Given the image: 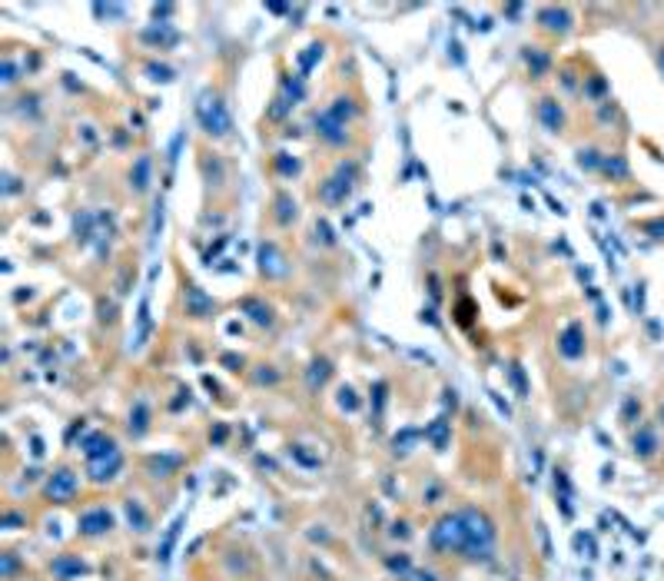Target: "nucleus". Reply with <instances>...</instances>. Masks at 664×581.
<instances>
[{
    "label": "nucleus",
    "mask_w": 664,
    "mask_h": 581,
    "mask_svg": "<svg viewBox=\"0 0 664 581\" xmlns=\"http://www.w3.org/2000/svg\"><path fill=\"white\" fill-rule=\"evenodd\" d=\"M462 522H465V545L458 558L465 561H489L491 545H495V522L479 508H462Z\"/></svg>",
    "instance_id": "1"
},
{
    "label": "nucleus",
    "mask_w": 664,
    "mask_h": 581,
    "mask_svg": "<svg viewBox=\"0 0 664 581\" xmlns=\"http://www.w3.org/2000/svg\"><path fill=\"white\" fill-rule=\"evenodd\" d=\"M429 545L438 555H462V545H465V522H462V512H445L436 525L429 528Z\"/></svg>",
    "instance_id": "2"
},
{
    "label": "nucleus",
    "mask_w": 664,
    "mask_h": 581,
    "mask_svg": "<svg viewBox=\"0 0 664 581\" xmlns=\"http://www.w3.org/2000/svg\"><path fill=\"white\" fill-rule=\"evenodd\" d=\"M197 120L199 127L209 133V136H229V130H233V117H229L226 103H223V97L219 93H213V90H206L203 97H199L197 103Z\"/></svg>",
    "instance_id": "3"
},
{
    "label": "nucleus",
    "mask_w": 664,
    "mask_h": 581,
    "mask_svg": "<svg viewBox=\"0 0 664 581\" xmlns=\"http://www.w3.org/2000/svg\"><path fill=\"white\" fill-rule=\"evenodd\" d=\"M40 495H44V502H50V505H70L76 495H80V475H76L70 465H60V469H54L47 475Z\"/></svg>",
    "instance_id": "4"
},
{
    "label": "nucleus",
    "mask_w": 664,
    "mask_h": 581,
    "mask_svg": "<svg viewBox=\"0 0 664 581\" xmlns=\"http://www.w3.org/2000/svg\"><path fill=\"white\" fill-rule=\"evenodd\" d=\"M117 528V518L107 505H90L76 515V535L80 538H103Z\"/></svg>",
    "instance_id": "5"
},
{
    "label": "nucleus",
    "mask_w": 664,
    "mask_h": 581,
    "mask_svg": "<svg viewBox=\"0 0 664 581\" xmlns=\"http://www.w3.org/2000/svg\"><path fill=\"white\" fill-rule=\"evenodd\" d=\"M356 173H359V166L352 163H342L339 166L336 176H329L326 183L319 187V196L326 199V203H332V206H339V203H346L349 193H352V187H356Z\"/></svg>",
    "instance_id": "6"
},
{
    "label": "nucleus",
    "mask_w": 664,
    "mask_h": 581,
    "mask_svg": "<svg viewBox=\"0 0 664 581\" xmlns=\"http://www.w3.org/2000/svg\"><path fill=\"white\" fill-rule=\"evenodd\" d=\"M80 452H83V459H87L90 465H97V462L117 455L120 449H117V439L107 435V432H87L83 442H80Z\"/></svg>",
    "instance_id": "7"
},
{
    "label": "nucleus",
    "mask_w": 664,
    "mask_h": 581,
    "mask_svg": "<svg viewBox=\"0 0 664 581\" xmlns=\"http://www.w3.org/2000/svg\"><path fill=\"white\" fill-rule=\"evenodd\" d=\"M50 575L57 581H76V578H83V575H90V565L80 555H74V551H64V555H54Z\"/></svg>",
    "instance_id": "8"
},
{
    "label": "nucleus",
    "mask_w": 664,
    "mask_h": 581,
    "mask_svg": "<svg viewBox=\"0 0 664 581\" xmlns=\"http://www.w3.org/2000/svg\"><path fill=\"white\" fill-rule=\"evenodd\" d=\"M183 455H176V452H160V455H150V459L143 462V469H146V475L150 479H170V475H176V471L183 469Z\"/></svg>",
    "instance_id": "9"
},
{
    "label": "nucleus",
    "mask_w": 664,
    "mask_h": 581,
    "mask_svg": "<svg viewBox=\"0 0 664 581\" xmlns=\"http://www.w3.org/2000/svg\"><path fill=\"white\" fill-rule=\"evenodd\" d=\"M213 312H216V303H213L199 286H193V283L186 286V316L190 319H209Z\"/></svg>",
    "instance_id": "10"
},
{
    "label": "nucleus",
    "mask_w": 664,
    "mask_h": 581,
    "mask_svg": "<svg viewBox=\"0 0 664 581\" xmlns=\"http://www.w3.org/2000/svg\"><path fill=\"white\" fill-rule=\"evenodd\" d=\"M316 133H319V140H326L329 146H342V143L349 140V133H346V123H339L336 117H329L326 110L316 117Z\"/></svg>",
    "instance_id": "11"
},
{
    "label": "nucleus",
    "mask_w": 664,
    "mask_h": 581,
    "mask_svg": "<svg viewBox=\"0 0 664 581\" xmlns=\"http://www.w3.org/2000/svg\"><path fill=\"white\" fill-rule=\"evenodd\" d=\"M538 120L544 123V130L548 133H561L565 130V110H561V103L558 100H552V97H544V100H538Z\"/></svg>",
    "instance_id": "12"
},
{
    "label": "nucleus",
    "mask_w": 664,
    "mask_h": 581,
    "mask_svg": "<svg viewBox=\"0 0 664 581\" xmlns=\"http://www.w3.org/2000/svg\"><path fill=\"white\" fill-rule=\"evenodd\" d=\"M120 471H123V452H117V455H110V459L90 465V482L93 485H110Z\"/></svg>",
    "instance_id": "13"
},
{
    "label": "nucleus",
    "mask_w": 664,
    "mask_h": 581,
    "mask_svg": "<svg viewBox=\"0 0 664 581\" xmlns=\"http://www.w3.org/2000/svg\"><path fill=\"white\" fill-rule=\"evenodd\" d=\"M425 442H432L436 452L448 449V442H452V422H448V416H438L425 426Z\"/></svg>",
    "instance_id": "14"
},
{
    "label": "nucleus",
    "mask_w": 664,
    "mask_h": 581,
    "mask_svg": "<svg viewBox=\"0 0 664 581\" xmlns=\"http://www.w3.org/2000/svg\"><path fill=\"white\" fill-rule=\"evenodd\" d=\"M631 445H634V455H638V459H654V455H658V449H661L658 432H654L651 426L638 428V432H634V439H631Z\"/></svg>",
    "instance_id": "15"
},
{
    "label": "nucleus",
    "mask_w": 664,
    "mask_h": 581,
    "mask_svg": "<svg viewBox=\"0 0 664 581\" xmlns=\"http://www.w3.org/2000/svg\"><path fill=\"white\" fill-rule=\"evenodd\" d=\"M558 352H561L565 359H581V356H585V342H581V326H578V322H571V326L561 332Z\"/></svg>",
    "instance_id": "16"
},
{
    "label": "nucleus",
    "mask_w": 664,
    "mask_h": 581,
    "mask_svg": "<svg viewBox=\"0 0 664 581\" xmlns=\"http://www.w3.org/2000/svg\"><path fill=\"white\" fill-rule=\"evenodd\" d=\"M127 432H130L133 439H143L146 432H150V406L143 402V399H136L130 409V418H127Z\"/></svg>",
    "instance_id": "17"
},
{
    "label": "nucleus",
    "mask_w": 664,
    "mask_h": 581,
    "mask_svg": "<svg viewBox=\"0 0 664 581\" xmlns=\"http://www.w3.org/2000/svg\"><path fill=\"white\" fill-rule=\"evenodd\" d=\"M538 23L552 33H565L568 27H571V17H568L565 7H542V11H538Z\"/></svg>",
    "instance_id": "18"
},
{
    "label": "nucleus",
    "mask_w": 664,
    "mask_h": 581,
    "mask_svg": "<svg viewBox=\"0 0 664 581\" xmlns=\"http://www.w3.org/2000/svg\"><path fill=\"white\" fill-rule=\"evenodd\" d=\"M260 273L262 276H283L286 273L283 256L276 250V242H262L260 246Z\"/></svg>",
    "instance_id": "19"
},
{
    "label": "nucleus",
    "mask_w": 664,
    "mask_h": 581,
    "mask_svg": "<svg viewBox=\"0 0 664 581\" xmlns=\"http://www.w3.org/2000/svg\"><path fill=\"white\" fill-rule=\"evenodd\" d=\"M123 512H127V522H130V528L136 535L150 532V512H146L136 498H127V502H123Z\"/></svg>",
    "instance_id": "20"
},
{
    "label": "nucleus",
    "mask_w": 664,
    "mask_h": 581,
    "mask_svg": "<svg viewBox=\"0 0 664 581\" xmlns=\"http://www.w3.org/2000/svg\"><path fill=\"white\" fill-rule=\"evenodd\" d=\"M272 216H276V223L279 226H289V223L299 216V206H296V199L289 196V193H276V199H272Z\"/></svg>",
    "instance_id": "21"
},
{
    "label": "nucleus",
    "mask_w": 664,
    "mask_h": 581,
    "mask_svg": "<svg viewBox=\"0 0 664 581\" xmlns=\"http://www.w3.org/2000/svg\"><path fill=\"white\" fill-rule=\"evenodd\" d=\"M183 525H186V515H180L173 525H170L166 538L160 541V548H156V558H160V565H166V561H170V555H173V545H176V538H180V532H183Z\"/></svg>",
    "instance_id": "22"
},
{
    "label": "nucleus",
    "mask_w": 664,
    "mask_h": 581,
    "mask_svg": "<svg viewBox=\"0 0 664 581\" xmlns=\"http://www.w3.org/2000/svg\"><path fill=\"white\" fill-rule=\"evenodd\" d=\"M329 375H332V362L329 359H313V365H309V389L316 392V389H322V385L329 382Z\"/></svg>",
    "instance_id": "23"
},
{
    "label": "nucleus",
    "mask_w": 664,
    "mask_h": 581,
    "mask_svg": "<svg viewBox=\"0 0 664 581\" xmlns=\"http://www.w3.org/2000/svg\"><path fill=\"white\" fill-rule=\"evenodd\" d=\"M130 187L136 193H143V189L150 187V156H136V163L130 170Z\"/></svg>",
    "instance_id": "24"
},
{
    "label": "nucleus",
    "mask_w": 664,
    "mask_h": 581,
    "mask_svg": "<svg viewBox=\"0 0 664 581\" xmlns=\"http://www.w3.org/2000/svg\"><path fill=\"white\" fill-rule=\"evenodd\" d=\"M243 312H250L256 326H269L272 322V309L266 303H260V299H243Z\"/></svg>",
    "instance_id": "25"
},
{
    "label": "nucleus",
    "mask_w": 664,
    "mask_h": 581,
    "mask_svg": "<svg viewBox=\"0 0 664 581\" xmlns=\"http://www.w3.org/2000/svg\"><path fill=\"white\" fill-rule=\"evenodd\" d=\"M415 442H419V428H402V432H399V435L392 439L395 455H409Z\"/></svg>",
    "instance_id": "26"
},
{
    "label": "nucleus",
    "mask_w": 664,
    "mask_h": 581,
    "mask_svg": "<svg viewBox=\"0 0 664 581\" xmlns=\"http://www.w3.org/2000/svg\"><path fill=\"white\" fill-rule=\"evenodd\" d=\"M272 166H276V173L279 176H296L299 173V160L289 153H276L272 156Z\"/></svg>",
    "instance_id": "27"
},
{
    "label": "nucleus",
    "mask_w": 664,
    "mask_h": 581,
    "mask_svg": "<svg viewBox=\"0 0 664 581\" xmlns=\"http://www.w3.org/2000/svg\"><path fill=\"white\" fill-rule=\"evenodd\" d=\"M289 455H293L299 465H305V469H319V465H322V459H319V455H313L305 445H289Z\"/></svg>",
    "instance_id": "28"
},
{
    "label": "nucleus",
    "mask_w": 664,
    "mask_h": 581,
    "mask_svg": "<svg viewBox=\"0 0 664 581\" xmlns=\"http://www.w3.org/2000/svg\"><path fill=\"white\" fill-rule=\"evenodd\" d=\"M359 395H356V389L352 385H342L339 389V409H346V412H359Z\"/></svg>",
    "instance_id": "29"
},
{
    "label": "nucleus",
    "mask_w": 664,
    "mask_h": 581,
    "mask_svg": "<svg viewBox=\"0 0 664 581\" xmlns=\"http://www.w3.org/2000/svg\"><path fill=\"white\" fill-rule=\"evenodd\" d=\"M385 568L395 571V575H405V571H412V558H409L405 551H395V555L385 558Z\"/></svg>",
    "instance_id": "30"
},
{
    "label": "nucleus",
    "mask_w": 664,
    "mask_h": 581,
    "mask_svg": "<svg viewBox=\"0 0 664 581\" xmlns=\"http://www.w3.org/2000/svg\"><path fill=\"white\" fill-rule=\"evenodd\" d=\"M385 392H389V385H385V382L372 385V409H375V418H382V409H385Z\"/></svg>",
    "instance_id": "31"
},
{
    "label": "nucleus",
    "mask_w": 664,
    "mask_h": 581,
    "mask_svg": "<svg viewBox=\"0 0 664 581\" xmlns=\"http://www.w3.org/2000/svg\"><path fill=\"white\" fill-rule=\"evenodd\" d=\"M143 40H153V44H166V47H173L176 40H180V33H160V30H143Z\"/></svg>",
    "instance_id": "32"
},
{
    "label": "nucleus",
    "mask_w": 664,
    "mask_h": 581,
    "mask_svg": "<svg viewBox=\"0 0 664 581\" xmlns=\"http://www.w3.org/2000/svg\"><path fill=\"white\" fill-rule=\"evenodd\" d=\"M203 173H209V160L203 156ZM226 180V170H223V160L219 156H213V187H219Z\"/></svg>",
    "instance_id": "33"
},
{
    "label": "nucleus",
    "mask_w": 664,
    "mask_h": 581,
    "mask_svg": "<svg viewBox=\"0 0 664 581\" xmlns=\"http://www.w3.org/2000/svg\"><path fill=\"white\" fill-rule=\"evenodd\" d=\"M508 375H512L515 389H518V399H528V385H525V372H522V365H512V369H508Z\"/></svg>",
    "instance_id": "34"
},
{
    "label": "nucleus",
    "mask_w": 664,
    "mask_h": 581,
    "mask_svg": "<svg viewBox=\"0 0 664 581\" xmlns=\"http://www.w3.org/2000/svg\"><path fill=\"white\" fill-rule=\"evenodd\" d=\"M409 535H412V528H409V522H405V518H399V522H392V525H389V538H395V541H405Z\"/></svg>",
    "instance_id": "35"
},
{
    "label": "nucleus",
    "mask_w": 664,
    "mask_h": 581,
    "mask_svg": "<svg viewBox=\"0 0 664 581\" xmlns=\"http://www.w3.org/2000/svg\"><path fill=\"white\" fill-rule=\"evenodd\" d=\"M146 74H150V80H160V83H166V80H173V70H170V66H160V64L146 66Z\"/></svg>",
    "instance_id": "36"
},
{
    "label": "nucleus",
    "mask_w": 664,
    "mask_h": 581,
    "mask_svg": "<svg viewBox=\"0 0 664 581\" xmlns=\"http://www.w3.org/2000/svg\"><path fill=\"white\" fill-rule=\"evenodd\" d=\"M0 525H4V528H17V525H27V518H23L21 512L7 508V512H4V518H0Z\"/></svg>",
    "instance_id": "37"
},
{
    "label": "nucleus",
    "mask_w": 664,
    "mask_h": 581,
    "mask_svg": "<svg viewBox=\"0 0 664 581\" xmlns=\"http://www.w3.org/2000/svg\"><path fill=\"white\" fill-rule=\"evenodd\" d=\"M252 379H256V385H276L279 382V372H276L272 365H266V372H256Z\"/></svg>",
    "instance_id": "38"
},
{
    "label": "nucleus",
    "mask_w": 664,
    "mask_h": 581,
    "mask_svg": "<svg viewBox=\"0 0 664 581\" xmlns=\"http://www.w3.org/2000/svg\"><path fill=\"white\" fill-rule=\"evenodd\" d=\"M525 60H528V66H532L535 74H542V70H544V64H548V60H544V57H538V54H535L532 47H528V50H525Z\"/></svg>",
    "instance_id": "39"
},
{
    "label": "nucleus",
    "mask_w": 664,
    "mask_h": 581,
    "mask_svg": "<svg viewBox=\"0 0 664 581\" xmlns=\"http://www.w3.org/2000/svg\"><path fill=\"white\" fill-rule=\"evenodd\" d=\"M13 575H17V555L4 551V578H13Z\"/></svg>",
    "instance_id": "40"
},
{
    "label": "nucleus",
    "mask_w": 664,
    "mask_h": 581,
    "mask_svg": "<svg viewBox=\"0 0 664 581\" xmlns=\"http://www.w3.org/2000/svg\"><path fill=\"white\" fill-rule=\"evenodd\" d=\"M226 435H229V428L223 426V422H216V426H213V432H209V442H213V445H223V442H226Z\"/></svg>",
    "instance_id": "41"
},
{
    "label": "nucleus",
    "mask_w": 664,
    "mask_h": 581,
    "mask_svg": "<svg viewBox=\"0 0 664 581\" xmlns=\"http://www.w3.org/2000/svg\"><path fill=\"white\" fill-rule=\"evenodd\" d=\"M223 365H226L229 372H240L246 362H243V356H233V352H226V356H223Z\"/></svg>",
    "instance_id": "42"
},
{
    "label": "nucleus",
    "mask_w": 664,
    "mask_h": 581,
    "mask_svg": "<svg viewBox=\"0 0 664 581\" xmlns=\"http://www.w3.org/2000/svg\"><path fill=\"white\" fill-rule=\"evenodd\" d=\"M634 412H641V406H638V402H634V399H628V402H624V416H621V418H624V426H631Z\"/></svg>",
    "instance_id": "43"
},
{
    "label": "nucleus",
    "mask_w": 664,
    "mask_h": 581,
    "mask_svg": "<svg viewBox=\"0 0 664 581\" xmlns=\"http://www.w3.org/2000/svg\"><path fill=\"white\" fill-rule=\"evenodd\" d=\"M422 498H425V505H436L438 498H442V485H429V492H425Z\"/></svg>",
    "instance_id": "44"
},
{
    "label": "nucleus",
    "mask_w": 664,
    "mask_h": 581,
    "mask_svg": "<svg viewBox=\"0 0 664 581\" xmlns=\"http://www.w3.org/2000/svg\"><path fill=\"white\" fill-rule=\"evenodd\" d=\"M316 233H322V242H326V246H332V242H336V240H332V233H329L326 223H316Z\"/></svg>",
    "instance_id": "45"
},
{
    "label": "nucleus",
    "mask_w": 664,
    "mask_h": 581,
    "mask_svg": "<svg viewBox=\"0 0 664 581\" xmlns=\"http://www.w3.org/2000/svg\"><path fill=\"white\" fill-rule=\"evenodd\" d=\"M30 452H33V459H40V455H44V442H40V439H30Z\"/></svg>",
    "instance_id": "46"
},
{
    "label": "nucleus",
    "mask_w": 664,
    "mask_h": 581,
    "mask_svg": "<svg viewBox=\"0 0 664 581\" xmlns=\"http://www.w3.org/2000/svg\"><path fill=\"white\" fill-rule=\"evenodd\" d=\"M412 578L415 581H438V575H432V571H415Z\"/></svg>",
    "instance_id": "47"
},
{
    "label": "nucleus",
    "mask_w": 664,
    "mask_h": 581,
    "mask_svg": "<svg viewBox=\"0 0 664 581\" xmlns=\"http://www.w3.org/2000/svg\"><path fill=\"white\" fill-rule=\"evenodd\" d=\"M658 60H661V70H664V47H661V54H658Z\"/></svg>",
    "instance_id": "48"
},
{
    "label": "nucleus",
    "mask_w": 664,
    "mask_h": 581,
    "mask_svg": "<svg viewBox=\"0 0 664 581\" xmlns=\"http://www.w3.org/2000/svg\"><path fill=\"white\" fill-rule=\"evenodd\" d=\"M399 581H405V578H399Z\"/></svg>",
    "instance_id": "49"
}]
</instances>
